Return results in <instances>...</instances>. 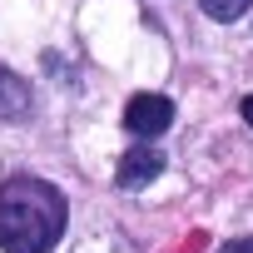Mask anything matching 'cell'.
Here are the masks:
<instances>
[{
  "label": "cell",
  "mask_w": 253,
  "mask_h": 253,
  "mask_svg": "<svg viewBox=\"0 0 253 253\" xmlns=\"http://www.w3.org/2000/svg\"><path fill=\"white\" fill-rule=\"evenodd\" d=\"M199 5H204L209 20H238L248 10V0H199Z\"/></svg>",
  "instance_id": "cell-5"
},
{
  "label": "cell",
  "mask_w": 253,
  "mask_h": 253,
  "mask_svg": "<svg viewBox=\"0 0 253 253\" xmlns=\"http://www.w3.org/2000/svg\"><path fill=\"white\" fill-rule=\"evenodd\" d=\"M243 119H248V129H253V94L243 99Z\"/></svg>",
  "instance_id": "cell-7"
},
{
  "label": "cell",
  "mask_w": 253,
  "mask_h": 253,
  "mask_svg": "<svg viewBox=\"0 0 253 253\" xmlns=\"http://www.w3.org/2000/svg\"><path fill=\"white\" fill-rule=\"evenodd\" d=\"M65 233V194L45 179H10L0 189V248L50 253Z\"/></svg>",
  "instance_id": "cell-1"
},
{
  "label": "cell",
  "mask_w": 253,
  "mask_h": 253,
  "mask_svg": "<svg viewBox=\"0 0 253 253\" xmlns=\"http://www.w3.org/2000/svg\"><path fill=\"white\" fill-rule=\"evenodd\" d=\"M114 174H119V184H124V189H144L149 179H159V174H164V154H159L154 144H139V149H129V154L119 159V169H114Z\"/></svg>",
  "instance_id": "cell-3"
},
{
  "label": "cell",
  "mask_w": 253,
  "mask_h": 253,
  "mask_svg": "<svg viewBox=\"0 0 253 253\" xmlns=\"http://www.w3.org/2000/svg\"><path fill=\"white\" fill-rule=\"evenodd\" d=\"M169 124H174V104H169L164 94H134L129 104H124V129L139 134V139L164 134Z\"/></svg>",
  "instance_id": "cell-2"
},
{
  "label": "cell",
  "mask_w": 253,
  "mask_h": 253,
  "mask_svg": "<svg viewBox=\"0 0 253 253\" xmlns=\"http://www.w3.org/2000/svg\"><path fill=\"white\" fill-rule=\"evenodd\" d=\"M218 253H253V238H233L228 248H218Z\"/></svg>",
  "instance_id": "cell-6"
},
{
  "label": "cell",
  "mask_w": 253,
  "mask_h": 253,
  "mask_svg": "<svg viewBox=\"0 0 253 253\" xmlns=\"http://www.w3.org/2000/svg\"><path fill=\"white\" fill-rule=\"evenodd\" d=\"M30 114V84L0 65V119H25Z\"/></svg>",
  "instance_id": "cell-4"
}]
</instances>
